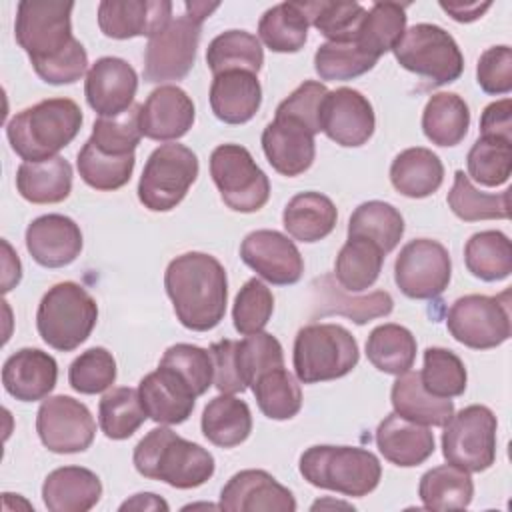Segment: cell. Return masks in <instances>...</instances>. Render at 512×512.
<instances>
[{
    "label": "cell",
    "mask_w": 512,
    "mask_h": 512,
    "mask_svg": "<svg viewBox=\"0 0 512 512\" xmlns=\"http://www.w3.org/2000/svg\"><path fill=\"white\" fill-rule=\"evenodd\" d=\"M376 446L388 462L410 468L426 462L434 454V434L428 426L392 412L376 428Z\"/></svg>",
    "instance_id": "4316f807"
},
{
    "label": "cell",
    "mask_w": 512,
    "mask_h": 512,
    "mask_svg": "<svg viewBox=\"0 0 512 512\" xmlns=\"http://www.w3.org/2000/svg\"><path fill=\"white\" fill-rule=\"evenodd\" d=\"M452 276V260L444 244L430 238L410 240L394 262V280L400 292L414 300L440 296Z\"/></svg>",
    "instance_id": "5bb4252c"
},
{
    "label": "cell",
    "mask_w": 512,
    "mask_h": 512,
    "mask_svg": "<svg viewBox=\"0 0 512 512\" xmlns=\"http://www.w3.org/2000/svg\"><path fill=\"white\" fill-rule=\"evenodd\" d=\"M442 180V160L428 148H406L392 160L390 182L402 196L426 198L442 186Z\"/></svg>",
    "instance_id": "4dcf8cb0"
},
{
    "label": "cell",
    "mask_w": 512,
    "mask_h": 512,
    "mask_svg": "<svg viewBox=\"0 0 512 512\" xmlns=\"http://www.w3.org/2000/svg\"><path fill=\"white\" fill-rule=\"evenodd\" d=\"M26 248L44 268L72 264L82 252L80 226L64 214H44L26 228Z\"/></svg>",
    "instance_id": "603a6c76"
},
{
    "label": "cell",
    "mask_w": 512,
    "mask_h": 512,
    "mask_svg": "<svg viewBox=\"0 0 512 512\" xmlns=\"http://www.w3.org/2000/svg\"><path fill=\"white\" fill-rule=\"evenodd\" d=\"M328 88L316 80H304L288 98H284L278 108L276 116H288L302 122L314 134L320 132V106L326 96Z\"/></svg>",
    "instance_id": "680465c9"
},
{
    "label": "cell",
    "mask_w": 512,
    "mask_h": 512,
    "mask_svg": "<svg viewBox=\"0 0 512 512\" xmlns=\"http://www.w3.org/2000/svg\"><path fill=\"white\" fill-rule=\"evenodd\" d=\"M358 360V342L340 324L314 322L296 334L292 362L298 380L304 384L342 378L356 368Z\"/></svg>",
    "instance_id": "8992f818"
},
{
    "label": "cell",
    "mask_w": 512,
    "mask_h": 512,
    "mask_svg": "<svg viewBox=\"0 0 512 512\" xmlns=\"http://www.w3.org/2000/svg\"><path fill=\"white\" fill-rule=\"evenodd\" d=\"M102 496L100 478L82 466L52 470L42 484V500L50 512H86Z\"/></svg>",
    "instance_id": "83f0119b"
},
{
    "label": "cell",
    "mask_w": 512,
    "mask_h": 512,
    "mask_svg": "<svg viewBox=\"0 0 512 512\" xmlns=\"http://www.w3.org/2000/svg\"><path fill=\"white\" fill-rule=\"evenodd\" d=\"M160 366L174 370L196 396H202L214 382V362L210 350L194 344H174L166 348Z\"/></svg>",
    "instance_id": "11a10c76"
},
{
    "label": "cell",
    "mask_w": 512,
    "mask_h": 512,
    "mask_svg": "<svg viewBox=\"0 0 512 512\" xmlns=\"http://www.w3.org/2000/svg\"><path fill=\"white\" fill-rule=\"evenodd\" d=\"M16 188L20 196L32 204L62 202L72 190V166L62 156L22 162L16 172Z\"/></svg>",
    "instance_id": "f546056e"
},
{
    "label": "cell",
    "mask_w": 512,
    "mask_h": 512,
    "mask_svg": "<svg viewBox=\"0 0 512 512\" xmlns=\"http://www.w3.org/2000/svg\"><path fill=\"white\" fill-rule=\"evenodd\" d=\"M366 356L384 374H404L416 360V338L400 324L376 326L366 340Z\"/></svg>",
    "instance_id": "f35d334b"
},
{
    "label": "cell",
    "mask_w": 512,
    "mask_h": 512,
    "mask_svg": "<svg viewBox=\"0 0 512 512\" xmlns=\"http://www.w3.org/2000/svg\"><path fill=\"white\" fill-rule=\"evenodd\" d=\"M120 510L124 512V510H168V504L160 498V496H156V494H152V492H144V494H134L130 500H126L122 506H120Z\"/></svg>",
    "instance_id": "03108f58"
},
{
    "label": "cell",
    "mask_w": 512,
    "mask_h": 512,
    "mask_svg": "<svg viewBox=\"0 0 512 512\" xmlns=\"http://www.w3.org/2000/svg\"><path fill=\"white\" fill-rule=\"evenodd\" d=\"M164 288L184 328L208 332L222 322L228 278L224 266L212 254L186 252L176 256L164 272Z\"/></svg>",
    "instance_id": "7a4b0ae2"
},
{
    "label": "cell",
    "mask_w": 512,
    "mask_h": 512,
    "mask_svg": "<svg viewBox=\"0 0 512 512\" xmlns=\"http://www.w3.org/2000/svg\"><path fill=\"white\" fill-rule=\"evenodd\" d=\"M308 26L300 2H282L264 12L258 36L272 52H298L306 44Z\"/></svg>",
    "instance_id": "b9f144b4"
},
{
    "label": "cell",
    "mask_w": 512,
    "mask_h": 512,
    "mask_svg": "<svg viewBox=\"0 0 512 512\" xmlns=\"http://www.w3.org/2000/svg\"><path fill=\"white\" fill-rule=\"evenodd\" d=\"M376 118L370 100L354 88L328 90L320 106V132L340 146L356 148L374 134Z\"/></svg>",
    "instance_id": "2e32d148"
},
{
    "label": "cell",
    "mask_w": 512,
    "mask_h": 512,
    "mask_svg": "<svg viewBox=\"0 0 512 512\" xmlns=\"http://www.w3.org/2000/svg\"><path fill=\"white\" fill-rule=\"evenodd\" d=\"M198 170V158L190 148L176 142L160 144L144 164L138 200L152 212H168L184 200Z\"/></svg>",
    "instance_id": "ba28073f"
},
{
    "label": "cell",
    "mask_w": 512,
    "mask_h": 512,
    "mask_svg": "<svg viewBox=\"0 0 512 512\" xmlns=\"http://www.w3.org/2000/svg\"><path fill=\"white\" fill-rule=\"evenodd\" d=\"M262 150L278 174L298 176L314 162V132L294 118L274 116L262 132Z\"/></svg>",
    "instance_id": "7402d4cb"
},
{
    "label": "cell",
    "mask_w": 512,
    "mask_h": 512,
    "mask_svg": "<svg viewBox=\"0 0 512 512\" xmlns=\"http://www.w3.org/2000/svg\"><path fill=\"white\" fill-rule=\"evenodd\" d=\"M262 104L258 74L248 70H228L214 76L210 86V108L226 124L252 120Z\"/></svg>",
    "instance_id": "484cf974"
},
{
    "label": "cell",
    "mask_w": 512,
    "mask_h": 512,
    "mask_svg": "<svg viewBox=\"0 0 512 512\" xmlns=\"http://www.w3.org/2000/svg\"><path fill=\"white\" fill-rule=\"evenodd\" d=\"M36 432L50 452L76 454L90 448L96 434V422L86 404L72 396L58 394L40 404Z\"/></svg>",
    "instance_id": "9a60e30c"
},
{
    "label": "cell",
    "mask_w": 512,
    "mask_h": 512,
    "mask_svg": "<svg viewBox=\"0 0 512 512\" xmlns=\"http://www.w3.org/2000/svg\"><path fill=\"white\" fill-rule=\"evenodd\" d=\"M470 126V110L464 98L454 92L432 94L422 112L424 136L436 146H456Z\"/></svg>",
    "instance_id": "836d02e7"
},
{
    "label": "cell",
    "mask_w": 512,
    "mask_h": 512,
    "mask_svg": "<svg viewBox=\"0 0 512 512\" xmlns=\"http://www.w3.org/2000/svg\"><path fill=\"white\" fill-rule=\"evenodd\" d=\"M206 64L214 76L228 70L258 74L264 64V52L254 34L246 30H226L208 44Z\"/></svg>",
    "instance_id": "60d3db41"
},
{
    "label": "cell",
    "mask_w": 512,
    "mask_h": 512,
    "mask_svg": "<svg viewBox=\"0 0 512 512\" xmlns=\"http://www.w3.org/2000/svg\"><path fill=\"white\" fill-rule=\"evenodd\" d=\"M240 258L258 276L276 286H290L302 278L304 260L296 244L276 230H254L240 244Z\"/></svg>",
    "instance_id": "e0dca14e"
},
{
    "label": "cell",
    "mask_w": 512,
    "mask_h": 512,
    "mask_svg": "<svg viewBox=\"0 0 512 512\" xmlns=\"http://www.w3.org/2000/svg\"><path fill=\"white\" fill-rule=\"evenodd\" d=\"M138 116H140V104H132L120 116H110V118L100 116L92 126V134L88 142L108 154H116V156L134 154L142 138Z\"/></svg>",
    "instance_id": "db71d44e"
},
{
    "label": "cell",
    "mask_w": 512,
    "mask_h": 512,
    "mask_svg": "<svg viewBox=\"0 0 512 512\" xmlns=\"http://www.w3.org/2000/svg\"><path fill=\"white\" fill-rule=\"evenodd\" d=\"M490 6L492 2H440V8L448 12V16L454 18L456 22H474Z\"/></svg>",
    "instance_id": "be15d7a7"
},
{
    "label": "cell",
    "mask_w": 512,
    "mask_h": 512,
    "mask_svg": "<svg viewBox=\"0 0 512 512\" xmlns=\"http://www.w3.org/2000/svg\"><path fill=\"white\" fill-rule=\"evenodd\" d=\"M132 460L144 478L162 480L180 490L198 488L214 474V456L166 426L150 430L136 444Z\"/></svg>",
    "instance_id": "277c9868"
},
{
    "label": "cell",
    "mask_w": 512,
    "mask_h": 512,
    "mask_svg": "<svg viewBox=\"0 0 512 512\" xmlns=\"http://www.w3.org/2000/svg\"><path fill=\"white\" fill-rule=\"evenodd\" d=\"M348 236L372 240L384 254L392 252L404 236V218L388 202H362L348 220Z\"/></svg>",
    "instance_id": "ab89813d"
},
{
    "label": "cell",
    "mask_w": 512,
    "mask_h": 512,
    "mask_svg": "<svg viewBox=\"0 0 512 512\" xmlns=\"http://www.w3.org/2000/svg\"><path fill=\"white\" fill-rule=\"evenodd\" d=\"M200 426L204 438L214 446L234 448L250 436L252 414L244 400L232 394H220L206 404Z\"/></svg>",
    "instance_id": "d6a6232c"
},
{
    "label": "cell",
    "mask_w": 512,
    "mask_h": 512,
    "mask_svg": "<svg viewBox=\"0 0 512 512\" xmlns=\"http://www.w3.org/2000/svg\"><path fill=\"white\" fill-rule=\"evenodd\" d=\"M196 110L192 98L178 86L164 84L150 92L140 104V132L158 142L182 138L194 124Z\"/></svg>",
    "instance_id": "44dd1931"
},
{
    "label": "cell",
    "mask_w": 512,
    "mask_h": 512,
    "mask_svg": "<svg viewBox=\"0 0 512 512\" xmlns=\"http://www.w3.org/2000/svg\"><path fill=\"white\" fill-rule=\"evenodd\" d=\"M136 90V70L116 56L98 58L90 66L84 82L86 102L102 118L124 114L132 106Z\"/></svg>",
    "instance_id": "ac0fdd59"
},
{
    "label": "cell",
    "mask_w": 512,
    "mask_h": 512,
    "mask_svg": "<svg viewBox=\"0 0 512 512\" xmlns=\"http://www.w3.org/2000/svg\"><path fill=\"white\" fill-rule=\"evenodd\" d=\"M274 312V296L272 290L258 278H250L236 294L232 320L234 328L248 336L262 332Z\"/></svg>",
    "instance_id": "6f0895ef"
},
{
    "label": "cell",
    "mask_w": 512,
    "mask_h": 512,
    "mask_svg": "<svg viewBox=\"0 0 512 512\" xmlns=\"http://www.w3.org/2000/svg\"><path fill=\"white\" fill-rule=\"evenodd\" d=\"M308 22L328 38V42H354L366 8L356 2H300Z\"/></svg>",
    "instance_id": "7dc6e473"
},
{
    "label": "cell",
    "mask_w": 512,
    "mask_h": 512,
    "mask_svg": "<svg viewBox=\"0 0 512 512\" xmlns=\"http://www.w3.org/2000/svg\"><path fill=\"white\" fill-rule=\"evenodd\" d=\"M74 2L22 0L16 10L14 36L28 54L34 72L48 84H72L82 78L88 54L72 36Z\"/></svg>",
    "instance_id": "6da1fadb"
},
{
    "label": "cell",
    "mask_w": 512,
    "mask_h": 512,
    "mask_svg": "<svg viewBox=\"0 0 512 512\" xmlns=\"http://www.w3.org/2000/svg\"><path fill=\"white\" fill-rule=\"evenodd\" d=\"M138 394L148 418L158 424L186 422L198 398L174 370L160 364L140 380Z\"/></svg>",
    "instance_id": "cb8c5ba5"
},
{
    "label": "cell",
    "mask_w": 512,
    "mask_h": 512,
    "mask_svg": "<svg viewBox=\"0 0 512 512\" xmlns=\"http://www.w3.org/2000/svg\"><path fill=\"white\" fill-rule=\"evenodd\" d=\"M418 496L428 510H464L472 502L474 482L466 470L448 462L420 478Z\"/></svg>",
    "instance_id": "e575fe53"
},
{
    "label": "cell",
    "mask_w": 512,
    "mask_h": 512,
    "mask_svg": "<svg viewBox=\"0 0 512 512\" xmlns=\"http://www.w3.org/2000/svg\"><path fill=\"white\" fill-rule=\"evenodd\" d=\"M468 174L482 186H500L512 174V142L480 136L466 156Z\"/></svg>",
    "instance_id": "816d5d0a"
},
{
    "label": "cell",
    "mask_w": 512,
    "mask_h": 512,
    "mask_svg": "<svg viewBox=\"0 0 512 512\" xmlns=\"http://www.w3.org/2000/svg\"><path fill=\"white\" fill-rule=\"evenodd\" d=\"M56 380L58 364L54 356L40 348H20L2 366V384L20 402L46 398L54 390Z\"/></svg>",
    "instance_id": "d4e9b609"
},
{
    "label": "cell",
    "mask_w": 512,
    "mask_h": 512,
    "mask_svg": "<svg viewBox=\"0 0 512 512\" xmlns=\"http://www.w3.org/2000/svg\"><path fill=\"white\" fill-rule=\"evenodd\" d=\"M464 262L470 274L484 282H498L512 272V244L500 230H482L468 238Z\"/></svg>",
    "instance_id": "74e56055"
},
{
    "label": "cell",
    "mask_w": 512,
    "mask_h": 512,
    "mask_svg": "<svg viewBox=\"0 0 512 512\" xmlns=\"http://www.w3.org/2000/svg\"><path fill=\"white\" fill-rule=\"evenodd\" d=\"M300 474L316 488L360 498L376 490L382 466L370 450L322 444L302 452Z\"/></svg>",
    "instance_id": "5b68a950"
},
{
    "label": "cell",
    "mask_w": 512,
    "mask_h": 512,
    "mask_svg": "<svg viewBox=\"0 0 512 512\" xmlns=\"http://www.w3.org/2000/svg\"><path fill=\"white\" fill-rule=\"evenodd\" d=\"M476 80L486 94H508L512 90L510 46H492L484 50L478 58Z\"/></svg>",
    "instance_id": "91938a15"
},
{
    "label": "cell",
    "mask_w": 512,
    "mask_h": 512,
    "mask_svg": "<svg viewBox=\"0 0 512 512\" xmlns=\"http://www.w3.org/2000/svg\"><path fill=\"white\" fill-rule=\"evenodd\" d=\"M234 362H236V372L242 384L248 388L264 372L284 366L282 344L278 342L276 336L268 332L248 334L244 340L236 342Z\"/></svg>",
    "instance_id": "681fc988"
},
{
    "label": "cell",
    "mask_w": 512,
    "mask_h": 512,
    "mask_svg": "<svg viewBox=\"0 0 512 512\" xmlns=\"http://www.w3.org/2000/svg\"><path fill=\"white\" fill-rule=\"evenodd\" d=\"M4 246V274H2V292H8L12 290L20 278H22V266H20V260L18 256L12 252L10 244L4 240L2 242Z\"/></svg>",
    "instance_id": "e7e4bbea"
},
{
    "label": "cell",
    "mask_w": 512,
    "mask_h": 512,
    "mask_svg": "<svg viewBox=\"0 0 512 512\" xmlns=\"http://www.w3.org/2000/svg\"><path fill=\"white\" fill-rule=\"evenodd\" d=\"M116 380V360L102 346L88 348L68 368V382L80 394H100Z\"/></svg>",
    "instance_id": "9f6ffc18"
},
{
    "label": "cell",
    "mask_w": 512,
    "mask_h": 512,
    "mask_svg": "<svg viewBox=\"0 0 512 512\" xmlns=\"http://www.w3.org/2000/svg\"><path fill=\"white\" fill-rule=\"evenodd\" d=\"M148 418L140 394L134 388L120 386L106 392L98 404V422L112 440L130 438Z\"/></svg>",
    "instance_id": "bcb514c9"
},
{
    "label": "cell",
    "mask_w": 512,
    "mask_h": 512,
    "mask_svg": "<svg viewBox=\"0 0 512 512\" xmlns=\"http://www.w3.org/2000/svg\"><path fill=\"white\" fill-rule=\"evenodd\" d=\"M134 164H136L134 154H124V156L108 154L98 150L88 140L84 142L76 158L80 178L90 188L102 190V192H112L128 184L134 172Z\"/></svg>",
    "instance_id": "ee69618b"
},
{
    "label": "cell",
    "mask_w": 512,
    "mask_h": 512,
    "mask_svg": "<svg viewBox=\"0 0 512 512\" xmlns=\"http://www.w3.org/2000/svg\"><path fill=\"white\" fill-rule=\"evenodd\" d=\"M384 252L366 238L348 236L334 262V276L346 292H362L370 288L382 270Z\"/></svg>",
    "instance_id": "8d00e7d4"
},
{
    "label": "cell",
    "mask_w": 512,
    "mask_h": 512,
    "mask_svg": "<svg viewBox=\"0 0 512 512\" xmlns=\"http://www.w3.org/2000/svg\"><path fill=\"white\" fill-rule=\"evenodd\" d=\"M406 32V6L398 2H374L366 10L354 42L376 60L394 50Z\"/></svg>",
    "instance_id": "d590c367"
},
{
    "label": "cell",
    "mask_w": 512,
    "mask_h": 512,
    "mask_svg": "<svg viewBox=\"0 0 512 512\" xmlns=\"http://www.w3.org/2000/svg\"><path fill=\"white\" fill-rule=\"evenodd\" d=\"M202 24L184 16L172 20L148 38L144 52V80L152 84L182 80L196 62Z\"/></svg>",
    "instance_id": "4fadbf2b"
},
{
    "label": "cell",
    "mask_w": 512,
    "mask_h": 512,
    "mask_svg": "<svg viewBox=\"0 0 512 512\" xmlns=\"http://www.w3.org/2000/svg\"><path fill=\"white\" fill-rule=\"evenodd\" d=\"M172 20L168 0H104L98 6V26L104 36L126 40L154 36Z\"/></svg>",
    "instance_id": "ffe728a7"
},
{
    "label": "cell",
    "mask_w": 512,
    "mask_h": 512,
    "mask_svg": "<svg viewBox=\"0 0 512 512\" xmlns=\"http://www.w3.org/2000/svg\"><path fill=\"white\" fill-rule=\"evenodd\" d=\"M390 400L394 412L422 426H444L454 414L450 398L432 396L420 382V372H404L392 384Z\"/></svg>",
    "instance_id": "f1b7e54d"
},
{
    "label": "cell",
    "mask_w": 512,
    "mask_h": 512,
    "mask_svg": "<svg viewBox=\"0 0 512 512\" xmlns=\"http://www.w3.org/2000/svg\"><path fill=\"white\" fill-rule=\"evenodd\" d=\"M480 136L512 142V100H496L482 110Z\"/></svg>",
    "instance_id": "6125c7cd"
},
{
    "label": "cell",
    "mask_w": 512,
    "mask_h": 512,
    "mask_svg": "<svg viewBox=\"0 0 512 512\" xmlns=\"http://www.w3.org/2000/svg\"><path fill=\"white\" fill-rule=\"evenodd\" d=\"M82 110L70 98H48L14 114L6 126L12 150L24 162L54 158L82 126Z\"/></svg>",
    "instance_id": "3957f363"
},
{
    "label": "cell",
    "mask_w": 512,
    "mask_h": 512,
    "mask_svg": "<svg viewBox=\"0 0 512 512\" xmlns=\"http://www.w3.org/2000/svg\"><path fill=\"white\" fill-rule=\"evenodd\" d=\"M466 380V366L458 354L440 346H430L424 350V368L420 372V382L432 396H460L466 390Z\"/></svg>",
    "instance_id": "c3c4849f"
},
{
    "label": "cell",
    "mask_w": 512,
    "mask_h": 512,
    "mask_svg": "<svg viewBox=\"0 0 512 512\" xmlns=\"http://www.w3.org/2000/svg\"><path fill=\"white\" fill-rule=\"evenodd\" d=\"M376 62L356 42H324L314 54V70L322 80H352L372 70Z\"/></svg>",
    "instance_id": "f907efd6"
},
{
    "label": "cell",
    "mask_w": 512,
    "mask_h": 512,
    "mask_svg": "<svg viewBox=\"0 0 512 512\" xmlns=\"http://www.w3.org/2000/svg\"><path fill=\"white\" fill-rule=\"evenodd\" d=\"M448 332L460 344L474 350H488L510 338V302L502 296L468 294L458 298L446 318Z\"/></svg>",
    "instance_id": "7c38bea8"
},
{
    "label": "cell",
    "mask_w": 512,
    "mask_h": 512,
    "mask_svg": "<svg viewBox=\"0 0 512 512\" xmlns=\"http://www.w3.org/2000/svg\"><path fill=\"white\" fill-rule=\"evenodd\" d=\"M316 290H320V298H318L320 314H330V312L344 314L356 324H364V322H370L372 318L388 316L394 308L392 296L384 290H376L368 296L350 300L344 294H338L334 290V286L330 284V276H324Z\"/></svg>",
    "instance_id": "f5cc1de1"
},
{
    "label": "cell",
    "mask_w": 512,
    "mask_h": 512,
    "mask_svg": "<svg viewBox=\"0 0 512 512\" xmlns=\"http://www.w3.org/2000/svg\"><path fill=\"white\" fill-rule=\"evenodd\" d=\"M218 508L230 512H294L296 500L266 470H240L220 492Z\"/></svg>",
    "instance_id": "d6986e66"
},
{
    "label": "cell",
    "mask_w": 512,
    "mask_h": 512,
    "mask_svg": "<svg viewBox=\"0 0 512 512\" xmlns=\"http://www.w3.org/2000/svg\"><path fill=\"white\" fill-rule=\"evenodd\" d=\"M234 348H236V340H228V338L214 342L208 348L212 362H214V386L222 394H238V392L246 390V386L242 384V380L236 372Z\"/></svg>",
    "instance_id": "94428289"
},
{
    "label": "cell",
    "mask_w": 512,
    "mask_h": 512,
    "mask_svg": "<svg viewBox=\"0 0 512 512\" xmlns=\"http://www.w3.org/2000/svg\"><path fill=\"white\" fill-rule=\"evenodd\" d=\"M338 220L334 202L320 192H300L286 204L282 222L288 234L300 242H318L326 238Z\"/></svg>",
    "instance_id": "1f68e13d"
},
{
    "label": "cell",
    "mask_w": 512,
    "mask_h": 512,
    "mask_svg": "<svg viewBox=\"0 0 512 512\" xmlns=\"http://www.w3.org/2000/svg\"><path fill=\"white\" fill-rule=\"evenodd\" d=\"M496 428V416L488 406L462 408L444 424V458L466 472L488 470L496 460Z\"/></svg>",
    "instance_id": "8fae6325"
},
{
    "label": "cell",
    "mask_w": 512,
    "mask_h": 512,
    "mask_svg": "<svg viewBox=\"0 0 512 512\" xmlns=\"http://www.w3.org/2000/svg\"><path fill=\"white\" fill-rule=\"evenodd\" d=\"M510 188L500 194H486L474 188L468 174L454 172V184L448 192L450 210L464 222L506 220L510 216Z\"/></svg>",
    "instance_id": "7bdbcfd3"
},
{
    "label": "cell",
    "mask_w": 512,
    "mask_h": 512,
    "mask_svg": "<svg viewBox=\"0 0 512 512\" xmlns=\"http://www.w3.org/2000/svg\"><path fill=\"white\" fill-rule=\"evenodd\" d=\"M210 176L234 212H258L270 198V180L240 144H220L210 154Z\"/></svg>",
    "instance_id": "30bf717a"
},
{
    "label": "cell",
    "mask_w": 512,
    "mask_h": 512,
    "mask_svg": "<svg viewBox=\"0 0 512 512\" xmlns=\"http://www.w3.org/2000/svg\"><path fill=\"white\" fill-rule=\"evenodd\" d=\"M98 320L96 300L76 282L54 284L40 300L36 328L54 350L72 352L88 340Z\"/></svg>",
    "instance_id": "52a82bcc"
},
{
    "label": "cell",
    "mask_w": 512,
    "mask_h": 512,
    "mask_svg": "<svg viewBox=\"0 0 512 512\" xmlns=\"http://www.w3.org/2000/svg\"><path fill=\"white\" fill-rule=\"evenodd\" d=\"M392 52L404 70L428 78L434 86L458 80L464 70L456 40L436 24H414Z\"/></svg>",
    "instance_id": "9c48e42d"
},
{
    "label": "cell",
    "mask_w": 512,
    "mask_h": 512,
    "mask_svg": "<svg viewBox=\"0 0 512 512\" xmlns=\"http://www.w3.org/2000/svg\"><path fill=\"white\" fill-rule=\"evenodd\" d=\"M258 408L270 420H290L302 408V390L298 380L284 368L264 372L252 384Z\"/></svg>",
    "instance_id": "f6af8a7d"
}]
</instances>
